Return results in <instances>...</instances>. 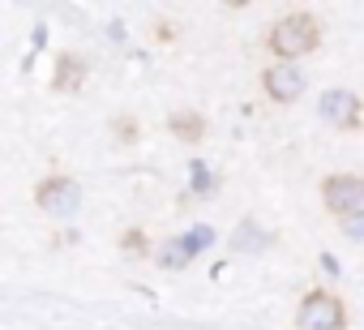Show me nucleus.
<instances>
[{"instance_id":"obj_10","label":"nucleus","mask_w":364,"mask_h":330,"mask_svg":"<svg viewBox=\"0 0 364 330\" xmlns=\"http://www.w3.org/2000/svg\"><path fill=\"white\" fill-rule=\"evenodd\" d=\"M180 240H185V249H189V253L198 257L202 249H210V245H215V232H210V228H193L189 236H180Z\"/></svg>"},{"instance_id":"obj_2","label":"nucleus","mask_w":364,"mask_h":330,"mask_svg":"<svg viewBox=\"0 0 364 330\" xmlns=\"http://www.w3.org/2000/svg\"><path fill=\"white\" fill-rule=\"evenodd\" d=\"M347 304L326 292V287H313L300 296V309H296V330H347Z\"/></svg>"},{"instance_id":"obj_9","label":"nucleus","mask_w":364,"mask_h":330,"mask_svg":"<svg viewBox=\"0 0 364 330\" xmlns=\"http://www.w3.org/2000/svg\"><path fill=\"white\" fill-rule=\"evenodd\" d=\"M338 232H343L347 240L364 245V211H351V215H343V219H338Z\"/></svg>"},{"instance_id":"obj_5","label":"nucleus","mask_w":364,"mask_h":330,"mask_svg":"<svg viewBox=\"0 0 364 330\" xmlns=\"http://www.w3.org/2000/svg\"><path fill=\"white\" fill-rule=\"evenodd\" d=\"M262 86H266V95L274 103H296L304 95V73H300V65H283L279 60V65H266Z\"/></svg>"},{"instance_id":"obj_8","label":"nucleus","mask_w":364,"mask_h":330,"mask_svg":"<svg viewBox=\"0 0 364 330\" xmlns=\"http://www.w3.org/2000/svg\"><path fill=\"white\" fill-rule=\"evenodd\" d=\"M159 262H163L167 270H185V266L193 262V253L185 249V240H167V245L159 249Z\"/></svg>"},{"instance_id":"obj_12","label":"nucleus","mask_w":364,"mask_h":330,"mask_svg":"<svg viewBox=\"0 0 364 330\" xmlns=\"http://www.w3.org/2000/svg\"><path fill=\"white\" fill-rule=\"evenodd\" d=\"M321 266H326V275H343L338 262H334V253H321Z\"/></svg>"},{"instance_id":"obj_4","label":"nucleus","mask_w":364,"mask_h":330,"mask_svg":"<svg viewBox=\"0 0 364 330\" xmlns=\"http://www.w3.org/2000/svg\"><path fill=\"white\" fill-rule=\"evenodd\" d=\"M317 107H321V120L330 124V129H338V133H351V129H360V99L351 95V90H326L321 99H317Z\"/></svg>"},{"instance_id":"obj_1","label":"nucleus","mask_w":364,"mask_h":330,"mask_svg":"<svg viewBox=\"0 0 364 330\" xmlns=\"http://www.w3.org/2000/svg\"><path fill=\"white\" fill-rule=\"evenodd\" d=\"M317 43H321V26H317V18L304 14V9L279 18V22L270 26V35H266V48H270L283 65H296L300 56L317 52Z\"/></svg>"},{"instance_id":"obj_6","label":"nucleus","mask_w":364,"mask_h":330,"mask_svg":"<svg viewBox=\"0 0 364 330\" xmlns=\"http://www.w3.org/2000/svg\"><path fill=\"white\" fill-rule=\"evenodd\" d=\"M77 202H82V189H77V181H48L43 189H39V206L48 211V215H73L77 211Z\"/></svg>"},{"instance_id":"obj_11","label":"nucleus","mask_w":364,"mask_h":330,"mask_svg":"<svg viewBox=\"0 0 364 330\" xmlns=\"http://www.w3.org/2000/svg\"><path fill=\"white\" fill-rule=\"evenodd\" d=\"M206 189H215V176L206 172V163H193V193H206Z\"/></svg>"},{"instance_id":"obj_3","label":"nucleus","mask_w":364,"mask_h":330,"mask_svg":"<svg viewBox=\"0 0 364 330\" xmlns=\"http://www.w3.org/2000/svg\"><path fill=\"white\" fill-rule=\"evenodd\" d=\"M321 202L334 219L351 215V211H364V176L355 172H338V176H326L321 181Z\"/></svg>"},{"instance_id":"obj_7","label":"nucleus","mask_w":364,"mask_h":330,"mask_svg":"<svg viewBox=\"0 0 364 330\" xmlns=\"http://www.w3.org/2000/svg\"><path fill=\"white\" fill-rule=\"evenodd\" d=\"M232 245H236V249H249V253H262V249H270V236L249 219V223L236 228V240H232Z\"/></svg>"}]
</instances>
